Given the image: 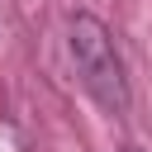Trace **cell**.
I'll list each match as a JSON object with an SVG mask.
<instances>
[{
  "label": "cell",
  "instance_id": "obj_1",
  "mask_svg": "<svg viewBox=\"0 0 152 152\" xmlns=\"http://www.w3.org/2000/svg\"><path fill=\"white\" fill-rule=\"evenodd\" d=\"M66 43H71L76 76H81V86L95 95V104L109 109V114H124V109H128V76H124V57H119L114 33L104 28V19H95V14H71Z\"/></svg>",
  "mask_w": 152,
  "mask_h": 152
},
{
  "label": "cell",
  "instance_id": "obj_2",
  "mask_svg": "<svg viewBox=\"0 0 152 152\" xmlns=\"http://www.w3.org/2000/svg\"><path fill=\"white\" fill-rule=\"evenodd\" d=\"M0 152H19V142H14V133L0 124Z\"/></svg>",
  "mask_w": 152,
  "mask_h": 152
}]
</instances>
